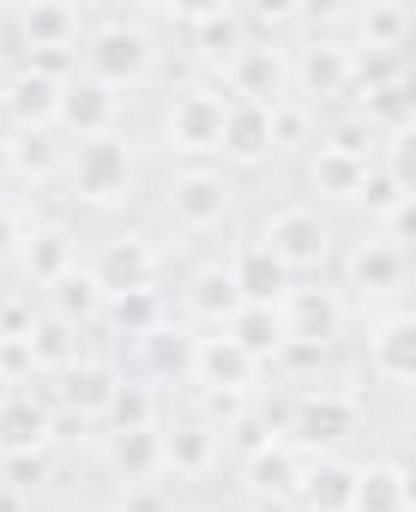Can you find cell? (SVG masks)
<instances>
[{
  "label": "cell",
  "instance_id": "cell-13",
  "mask_svg": "<svg viewBox=\"0 0 416 512\" xmlns=\"http://www.w3.org/2000/svg\"><path fill=\"white\" fill-rule=\"evenodd\" d=\"M302 464H308V452H296L284 434L254 440V446H248V458H242V482H248L254 506H290V512H296V482H302Z\"/></svg>",
  "mask_w": 416,
  "mask_h": 512
},
{
  "label": "cell",
  "instance_id": "cell-34",
  "mask_svg": "<svg viewBox=\"0 0 416 512\" xmlns=\"http://www.w3.org/2000/svg\"><path fill=\"white\" fill-rule=\"evenodd\" d=\"M344 19L356 25V43H350V49L404 55V43H410V13H404V7H392V0H374V7H362V13H344Z\"/></svg>",
  "mask_w": 416,
  "mask_h": 512
},
{
  "label": "cell",
  "instance_id": "cell-44",
  "mask_svg": "<svg viewBox=\"0 0 416 512\" xmlns=\"http://www.w3.org/2000/svg\"><path fill=\"white\" fill-rule=\"evenodd\" d=\"M380 223H386V235H380V241H392V247H410V223H416V199H404V205H392V211H386Z\"/></svg>",
  "mask_w": 416,
  "mask_h": 512
},
{
  "label": "cell",
  "instance_id": "cell-3",
  "mask_svg": "<svg viewBox=\"0 0 416 512\" xmlns=\"http://www.w3.org/2000/svg\"><path fill=\"white\" fill-rule=\"evenodd\" d=\"M260 241H266V253H272L290 278H320L332 266V241L338 235H332V223H326L320 205H278L266 217Z\"/></svg>",
  "mask_w": 416,
  "mask_h": 512
},
{
  "label": "cell",
  "instance_id": "cell-8",
  "mask_svg": "<svg viewBox=\"0 0 416 512\" xmlns=\"http://www.w3.org/2000/svg\"><path fill=\"white\" fill-rule=\"evenodd\" d=\"M103 296H127V290H157V272H163V247L145 235V229H121L109 235L97 253H91V266H85Z\"/></svg>",
  "mask_w": 416,
  "mask_h": 512
},
{
  "label": "cell",
  "instance_id": "cell-17",
  "mask_svg": "<svg viewBox=\"0 0 416 512\" xmlns=\"http://www.w3.org/2000/svg\"><path fill=\"white\" fill-rule=\"evenodd\" d=\"M368 374L380 386H410L416 374V320L404 308H386L368 320Z\"/></svg>",
  "mask_w": 416,
  "mask_h": 512
},
{
  "label": "cell",
  "instance_id": "cell-25",
  "mask_svg": "<svg viewBox=\"0 0 416 512\" xmlns=\"http://www.w3.org/2000/svg\"><path fill=\"white\" fill-rule=\"evenodd\" d=\"M187 314L205 326V332H224L236 314H242V296H236V284H230V266L224 260H212V266H199L193 278H187Z\"/></svg>",
  "mask_w": 416,
  "mask_h": 512
},
{
  "label": "cell",
  "instance_id": "cell-36",
  "mask_svg": "<svg viewBox=\"0 0 416 512\" xmlns=\"http://www.w3.org/2000/svg\"><path fill=\"white\" fill-rule=\"evenodd\" d=\"M103 320H109L121 338H133V344H139L145 332L169 326V314H163V296H157V290H127V296H109Z\"/></svg>",
  "mask_w": 416,
  "mask_h": 512
},
{
  "label": "cell",
  "instance_id": "cell-45",
  "mask_svg": "<svg viewBox=\"0 0 416 512\" xmlns=\"http://www.w3.org/2000/svg\"><path fill=\"white\" fill-rule=\"evenodd\" d=\"M0 512H31V500H25V494H13V488H0Z\"/></svg>",
  "mask_w": 416,
  "mask_h": 512
},
{
  "label": "cell",
  "instance_id": "cell-37",
  "mask_svg": "<svg viewBox=\"0 0 416 512\" xmlns=\"http://www.w3.org/2000/svg\"><path fill=\"white\" fill-rule=\"evenodd\" d=\"M410 199V175L398 169V163H386V157H374L368 169H362V187H356V205L368 211V217H386L392 205H404Z\"/></svg>",
  "mask_w": 416,
  "mask_h": 512
},
{
  "label": "cell",
  "instance_id": "cell-20",
  "mask_svg": "<svg viewBox=\"0 0 416 512\" xmlns=\"http://www.w3.org/2000/svg\"><path fill=\"white\" fill-rule=\"evenodd\" d=\"M224 266H230L236 296H242V302H254V308H278V302L290 296V284H296V278L272 260V253H266V241H236Z\"/></svg>",
  "mask_w": 416,
  "mask_h": 512
},
{
  "label": "cell",
  "instance_id": "cell-4",
  "mask_svg": "<svg viewBox=\"0 0 416 512\" xmlns=\"http://www.w3.org/2000/svg\"><path fill=\"white\" fill-rule=\"evenodd\" d=\"M218 91H224L230 103L272 109L278 97H290V43H284V37H248V43L218 67Z\"/></svg>",
  "mask_w": 416,
  "mask_h": 512
},
{
  "label": "cell",
  "instance_id": "cell-15",
  "mask_svg": "<svg viewBox=\"0 0 416 512\" xmlns=\"http://www.w3.org/2000/svg\"><path fill=\"white\" fill-rule=\"evenodd\" d=\"M404 272H410L404 247H392V241H380V235H362V241H350V253H344V284H350L356 296H368V302H398Z\"/></svg>",
  "mask_w": 416,
  "mask_h": 512
},
{
  "label": "cell",
  "instance_id": "cell-24",
  "mask_svg": "<svg viewBox=\"0 0 416 512\" xmlns=\"http://www.w3.org/2000/svg\"><path fill=\"white\" fill-rule=\"evenodd\" d=\"M163 428V422H157ZM157 428H127V434H103V464L121 488L133 482H157L163 476V446H157Z\"/></svg>",
  "mask_w": 416,
  "mask_h": 512
},
{
  "label": "cell",
  "instance_id": "cell-21",
  "mask_svg": "<svg viewBox=\"0 0 416 512\" xmlns=\"http://www.w3.org/2000/svg\"><path fill=\"white\" fill-rule=\"evenodd\" d=\"M169 19H175V25H187L193 55H199V61H212V67H224V61L248 43L242 7H181V13H169Z\"/></svg>",
  "mask_w": 416,
  "mask_h": 512
},
{
  "label": "cell",
  "instance_id": "cell-28",
  "mask_svg": "<svg viewBox=\"0 0 416 512\" xmlns=\"http://www.w3.org/2000/svg\"><path fill=\"white\" fill-rule=\"evenodd\" d=\"M43 308H49L55 320H67V326L91 332V326H103V308H109V296H103V284H97L85 266H73L61 284H49V290H43Z\"/></svg>",
  "mask_w": 416,
  "mask_h": 512
},
{
  "label": "cell",
  "instance_id": "cell-23",
  "mask_svg": "<svg viewBox=\"0 0 416 512\" xmlns=\"http://www.w3.org/2000/svg\"><path fill=\"white\" fill-rule=\"evenodd\" d=\"M61 380V392H55V404L61 410H73L79 422H103V404H109V392H115V380H121V368L115 362H103V356H85V362H73L67 374H55Z\"/></svg>",
  "mask_w": 416,
  "mask_h": 512
},
{
  "label": "cell",
  "instance_id": "cell-2",
  "mask_svg": "<svg viewBox=\"0 0 416 512\" xmlns=\"http://www.w3.org/2000/svg\"><path fill=\"white\" fill-rule=\"evenodd\" d=\"M61 175H67V193H73L79 205H121V199L133 193L139 163H133L127 133H97V139H73V145H67Z\"/></svg>",
  "mask_w": 416,
  "mask_h": 512
},
{
  "label": "cell",
  "instance_id": "cell-38",
  "mask_svg": "<svg viewBox=\"0 0 416 512\" xmlns=\"http://www.w3.org/2000/svg\"><path fill=\"white\" fill-rule=\"evenodd\" d=\"M139 356H145V374L139 380H175V374H187V356H193V338H181V332H169V326H157V332H145L139 338Z\"/></svg>",
  "mask_w": 416,
  "mask_h": 512
},
{
  "label": "cell",
  "instance_id": "cell-30",
  "mask_svg": "<svg viewBox=\"0 0 416 512\" xmlns=\"http://www.w3.org/2000/svg\"><path fill=\"white\" fill-rule=\"evenodd\" d=\"M157 422H163V398H157V386H151V380H139V374H121V380H115V392H109V404H103V434L157 428Z\"/></svg>",
  "mask_w": 416,
  "mask_h": 512
},
{
  "label": "cell",
  "instance_id": "cell-9",
  "mask_svg": "<svg viewBox=\"0 0 416 512\" xmlns=\"http://www.w3.org/2000/svg\"><path fill=\"white\" fill-rule=\"evenodd\" d=\"M290 97L308 109L350 97V43L344 37H308L290 49Z\"/></svg>",
  "mask_w": 416,
  "mask_h": 512
},
{
  "label": "cell",
  "instance_id": "cell-31",
  "mask_svg": "<svg viewBox=\"0 0 416 512\" xmlns=\"http://www.w3.org/2000/svg\"><path fill=\"white\" fill-rule=\"evenodd\" d=\"M0 163L19 181H55L67 163V145H55V133H7L0 139Z\"/></svg>",
  "mask_w": 416,
  "mask_h": 512
},
{
  "label": "cell",
  "instance_id": "cell-7",
  "mask_svg": "<svg viewBox=\"0 0 416 512\" xmlns=\"http://www.w3.org/2000/svg\"><path fill=\"white\" fill-rule=\"evenodd\" d=\"M356 428H362V404L350 392H332V386H308L290 404V416H284V440L296 452H314V458L320 452H338Z\"/></svg>",
  "mask_w": 416,
  "mask_h": 512
},
{
  "label": "cell",
  "instance_id": "cell-32",
  "mask_svg": "<svg viewBox=\"0 0 416 512\" xmlns=\"http://www.w3.org/2000/svg\"><path fill=\"white\" fill-rule=\"evenodd\" d=\"M266 133H272V157L314 151V145H320V109H308L302 97H278V103L266 109Z\"/></svg>",
  "mask_w": 416,
  "mask_h": 512
},
{
  "label": "cell",
  "instance_id": "cell-29",
  "mask_svg": "<svg viewBox=\"0 0 416 512\" xmlns=\"http://www.w3.org/2000/svg\"><path fill=\"white\" fill-rule=\"evenodd\" d=\"M25 344H31L37 374H67L73 362H85V356H91V350H85V332H79V326H67V320H55L49 308H37V320H31V332H25Z\"/></svg>",
  "mask_w": 416,
  "mask_h": 512
},
{
  "label": "cell",
  "instance_id": "cell-27",
  "mask_svg": "<svg viewBox=\"0 0 416 512\" xmlns=\"http://www.w3.org/2000/svg\"><path fill=\"white\" fill-rule=\"evenodd\" d=\"M218 157L236 163V169H260V163H272L266 109H254V103H230V115H224V139H218Z\"/></svg>",
  "mask_w": 416,
  "mask_h": 512
},
{
  "label": "cell",
  "instance_id": "cell-22",
  "mask_svg": "<svg viewBox=\"0 0 416 512\" xmlns=\"http://www.w3.org/2000/svg\"><path fill=\"white\" fill-rule=\"evenodd\" d=\"M350 494H356V464L338 458V452H320V458L302 464L296 512H350Z\"/></svg>",
  "mask_w": 416,
  "mask_h": 512
},
{
  "label": "cell",
  "instance_id": "cell-19",
  "mask_svg": "<svg viewBox=\"0 0 416 512\" xmlns=\"http://www.w3.org/2000/svg\"><path fill=\"white\" fill-rule=\"evenodd\" d=\"M49 446H55V404L37 392H0V458Z\"/></svg>",
  "mask_w": 416,
  "mask_h": 512
},
{
  "label": "cell",
  "instance_id": "cell-43",
  "mask_svg": "<svg viewBox=\"0 0 416 512\" xmlns=\"http://www.w3.org/2000/svg\"><path fill=\"white\" fill-rule=\"evenodd\" d=\"M19 235H25V217L0 199V266H13V253H19Z\"/></svg>",
  "mask_w": 416,
  "mask_h": 512
},
{
  "label": "cell",
  "instance_id": "cell-41",
  "mask_svg": "<svg viewBox=\"0 0 416 512\" xmlns=\"http://www.w3.org/2000/svg\"><path fill=\"white\" fill-rule=\"evenodd\" d=\"M109 512H175V500H169L163 482H133L109 500Z\"/></svg>",
  "mask_w": 416,
  "mask_h": 512
},
{
  "label": "cell",
  "instance_id": "cell-26",
  "mask_svg": "<svg viewBox=\"0 0 416 512\" xmlns=\"http://www.w3.org/2000/svg\"><path fill=\"white\" fill-rule=\"evenodd\" d=\"M350 512H410V470H404L398 458H368V464H356Z\"/></svg>",
  "mask_w": 416,
  "mask_h": 512
},
{
  "label": "cell",
  "instance_id": "cell-40",
  "mask_svg": "<svg viewBox=\"0 0 416 512\" xmlns=\"http://www.w3.org/2000/svg\"><path fill=\"white\" fill-rule=\"evenodd\" d=\"M31 374H37L31 344H25V338H0V386H7V392H25Z\"/></svg>",
  "mask_w": 416,
  "mask_h": 512
},
{
  "label": "cell",
  "instance_id": "cell-42",
  "mask_svg": "<svg viewBox=\"0 0 416 512\" xmlns=\"http://www.w3.org/2000/svg\"><path fill=\"white\" fill-rule=\"evenodd\" d=\"M31 320H37L31 296H0V338H25Z\"/></svg>",
  "mask_w": 416,
  "mask_h": 512
},
{
  "label": "cell",
  "instance_id": "cell-6",
  "mask_svg": "<svg viewBox=\"0 0 416 512\" xmlns=\"http://www.w3.org/2000/svg\"><path fill=\"white\" fill-rule=\"evenodd\" d=\"M224 115H230V97L218 85H181L163 103V145L175 157H218Z\"/></svg>",
  "mask_w": 416,
  "mask_h": 512
},
{
  "label": "cell",
  "instance_id": "cell-11",
  "mask_svg": "<svg viewBox=\"0 0 416 512\" xmlns=\"http://www.w3.org/2000/svg\"><path fill=\"white\" fill-rule=\"evenodd\" d=\"M187 380L199 392H224V398H248L254 380H260V362L230 338V332H205L193 338V356H187Z\"/></svg>",
  "mask_w": 416,
  "mask_h": 512
},
{
  "label": "cell",
  "instance_id": "cell-5",
  "mask_svg": "<svg viewBox=\"0 0 416 512\" xmlns=\"http://www.w3.org/2000/svg\"><path fill=\"white\" fill-rule=\"evenodd\" d=\"M236 211V181L212 163H187L169 175L163 187V217L181 229V235H205V229H218L224 217Z\"/></svg>",
  "mask_w": 416,
  "mask_h": 512
},
{
  "label": "cell",
  "instance_id": "cell-14",
  "mask_svg": "<svg viewBox=\"0 0 416 512\" xmlns=\"http://www.w3.org/2000/svg\"><path fill=\"white\" fill-rule=\"evenodd\" d=\"M13 266H19L25 284L49 290V284H61V278L79 266V235H73L61 217H37V223H25V235H19Z\"/></svg>",
  "mask_w": 416,
  "mask_h": 512
},
{
  "label": "cell",
  "instance_id": "cell-16",
  "mask_svg": "<svg viewBox=\"0 0 416 512\" xmlns=\"http://www.w3.org/2000/svg\"><path fill=\"white\" fill-rule=\"evenodd\" d=\"M157 446H163V470L181 476V482H199V476H212L218 470V452H224V434L212 422H199V416H175L157 428Z\"/></svg>",
  "mask_w": 416,
  "mask_h": 512
},
{
  "label": "cell",
  "instance_id": "cell-10",
  "mask_svg": "<svg viewBox=\"0 0 416 512\" xmlns=\"http://www.w3.org/2000/svg\"><path fill=\"white\" fill-rule=\"evenodd\" d=\"M278 314H284V332H290L296 344H308V350H332V344L344 338V320H350L344 290H332V284H320V278L290 284V296L278 302Z\"/></svg>",
  "mask_w": 416,
  "mask_h": 512
},
{
  "label": "cell",
  "instance_id": "cell-35",
  "mask_svg": "<svg viewBox=\"0 0 416 512\" xmlns=\"http://www.w3.org/2000/svg\"><path fill=\"white\" fill-rule=\"evenodd\" d=\"M224 332H230V338H236V344H242L254 362H260V368H266V362H278V350L290 344V332H284V314H278V308H254V302H242V314H236Z\"/></svg>",
  "mask_w": 416,
  "mask_h": 512
},
{
  "label": "cell",
  "instance_id": "cell-33",
  "mask_svg": "<svg viewBox=\"0 0 416 512\" xmlns=\"http://www.w3.org/2000/svg\"><path fill=\"white\" fill-rule=\"evenodd\" d=\"M362 169H368V163H356V157H344V151H332V145H314L302 175H308V187H314L320 199H332V205H356Z\"/></svg>",
  "mask_w": 416,
  "mask_h": 512
},
{
  "label": "cell",
  "instance_id": "cell-12",
  "mask_svg": "<svg viewBox=\"0 0 416 512\" xmlns=\"http://www.w3.org/2000/svg\"><path fill=\"white\" fill-rule=\"evenodd\" d=\"M61 85L55 73L19 61L7 79H0V115L13 121V133H55V115H61Z\"/></svg>",
  "mask_w": 416,
  "mask_h": 512
},
{
  "label": "cell",
  "instance_id": "cell-1",
  "mask_svg": "<svg viewBox=\"0 0 416 512\" xmlns=\"http://www.w3.org/2000/svg\"><path fill=\"white\" fill-rule=\"evenodd\" d=\"M157 55H163V43H157L145 13H109V19H97L85 31L79 73L109 85V91H127V85H145L157 73Z\"/></svg>",
  "mask_w": 416,
  "mask_h": 512
},
{
  "label": "cell",
  "instance_id": "cell-18",
  "mask_svg": "<svg viewBox=\"0 0 416 512\" xmlns=\"http://www.w3.org/2000/svg\"><path fill=\"white\" fill-rule=\"evenodd\" d=\"M115 121H121V91H109V85H97V79H85V73H73V79L61 85V115H55L61 133L97 139V133H115Z\"/></svg>",
  "mask_w": 416,
  "mask_h": 512
},
{
  "label": "cell",
  "instance_id": "cell-39",
  "mask_svg": "<svg viewBox=\"0 0 416 512\" xmlns=\"http://www.w3.org/2000/svg\"><path fill=\"white\" fill-rule=\"evenodd\" d=\"M49 476H55L49 452H13V458H0V488H13V494H25V500H31Z\"/></svg>",
  "mask_w": 416,
  "mask_h": 512
}]
</instances>
